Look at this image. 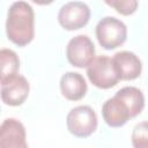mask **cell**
Masks as SVG:
<instances>
[{
	"instance_id": "6",
	"label": "cell",
	"mask_w": 148,
	"mask_h": 148,
	"mask_svg": "<svg viewBox=\"0 0 148 148\" xmlns=\"http://www.w3.org/2000/svg\"><path fill=\"white\" fill-rule=\"evenodd\" d=\"M66 57L72 66L77 68L87 67L95 57V45L87 35H77L68 42Z\"/></svg>"
},
{
	"instance_id": "5",
	"label": "cell",
	"mask_w": 148,
	"mask_h": 148,
	"mask_svg": "<svg viewBox=\"0 0 148 148\" xmlns=\"http://www.w3.org/2000/svg\"><path fill=\"white\" fill-rule=\"evenodd\" d=\"M90 18V8L81 1H71L65 3L59 13V24L65 30H77L87 25Z\"/></svg>"
},
{
	"instance_id": "4",
	"label": "cell",
	"mask_w": 148,
	"mask_h": 148,
	"mask_svg": "<svg viewBox=\"0 0 148 148\" xmlns=\"http://www.w3.org/2000/svg\"><path fill=\"white\" fill-rule=\"evenodd\" d=\"M96 112L88 105H79L73 108L66 118L67 130L77 138H87L97 128Z\"/></svg>"
},
{
	"instance_id": "10",
	"label": "cell",
	"mask_w": 148,
	"mask_h": 148,
	"mask_svg": "<svg viewBox=\"0 0 148 148\" xmlns=\"http://www.w3.org/2000/svg\"><path fill=\"white\" fill-rule=\"evenodd\" d=\"M102 116L110 127H121L131 119L126 103L117 95L104 102L102 106Z\"/></svg>"
},
{
	"instance_id": "3",
	"label": "cell",
	"mask_w": 148,
	"mask_h": 148,
	"mask_svg": "<svg viewBox=\"0 0 148 148\" xmlns=\"http://www.w3.org/2000/svg\"><path fill=\"white\" fill-rule=\"evenodd\" d=\"M87 75L89 81L101 89L112 88L119 81L113 61L106 56L94 57L87 66Z\"/></svg>"
},
{
	"instance_id": "2",
	"label": "cell",
	"mask_w": 148,
	"mask_h": 148,
	"mask_svg": "<svg viewBox=\"0 0 148 148\" xmlns=\"http://www.w3.org/2000/svg\"><path fill=\"white\" fill-rule=\"evenodd\" d=\"M96 37L102 47L105 50H114L125 43L127 38V28L123 21L112 16H106L97 23Z\"/></svg>"
},
{
	"instance_id": "13",
	"label": "cell",
	"mask_w": 148,
	"mask_h": 148,
	"mask_svg": "<svg viewBox=\"0 0 148 148\" xmlns=\"http://www.w3.org/2000/svg\"><path fill=\"white\" fill-rule=\"evenodd\" d=\"M20 59L15 51L0 49V84L5 83L18 73Z\"/></svg>"
},
{
	"instance_id": "14",
	"label": "cell",
	"mask_w": 148,
	"mask_h": 148,
	"mask_svg": "<svg viewBox=\"0 0 148 148\" xmlns=\"http://www.w3.org/2000/svg\"><path fill=\"white\" fill-rule=\"evenodd\" d=\"M104 2L124 16L134 14L139 6V0H104Z\"/></svg>"
},
{
	"instance_id": "16",
	"label": "cell",
	"mask_w": 148,
	"mask_h": 148,
	"mask_svg": "<svg viewBox=\"0 0 148 148\" xmlns=\"http://www.w3.org/2000/svg\"><path fill=\"white\" fill-rule=\"evenodd\" d=\"M32 2L37 3V5H40V6H46V5H50L52 3L54 0H31Z\"/></svg>"
},
{
	"instance_id": "7",
	"label": "cell",
	"mask_w": 148,
	"mask_h": 148,
	"mask_svg": "<svg viewBox=\"0 0 148 148\" xmlns=\"http://www.w3.org/2000/svg\"><path fill=\"white\" fill-rule=\"evenodd\" d=\"M30 86L27 79L16 74L8 81L1 84L0 96L5 104L10 106H18L25 102L29 96Z\"/></svg>"
},
{
	"instance_id": "8",
	"label": "cell",
	"mask_w": 148,
	"mask_h": 148,
	"mask_svg": "<svg viewBox=\"0 0 148 148\" xmlns=\"http://www.w3.org/2000/svg\"><path fill=\"white\" fill-rule=\"evenodd\" d=\"M27 133L23 124L7 118L0 125V148H27Z\"/></svg>"
},
{
	"instance_id": "9",
	"label": "cell",
	"mask_w": 148,
	"mask_h": 148,
	"mask_svg": "<svg viewBox=\"0 0 148 148\" xmlns=\"http://www.w3.org/2000/svg\"><path fill=\"white\" fill-rule=\"evenodd\" d=\"M116 72L119 80L131 81L140 76L142 71V62L139 57L130 51L117 52L112 58Z\"/></svg>"
},
{
	"instance_id": "12",
	"label": "cell",
	"mask_w": 148,
	"mask_h": 148,
	"mask_svg": "<svg viewBox=\"0 0 148 148\" xmlns=\"http://www.w3.org/2000/svg\"><path fill=\"white\" fill-rule=\"evenodd\" d=\"M116 95L120 97L130 110L131 118H135L141 113L145 108V97L142 91L135 87H124L119 89Z\"/></svg>"
},
{
	"instance_id": "11",
	"label": "cell",
	"mask_w": 148,
	"mask_h": 148,
	"mask_svg": "<svg viewBox=\"0 0 148 148\" xmlns=\"http://www.w3.org/2000/svg\"><path fill=\"white\" fill-rule=\"evenodd\" d=\"M60 91L68 101H79L87 92V82L84 77L76 72H67L60 79Z\"/></svg>"
},
{
	"instance_id": "1",
	"label": "cell",
	"mask_w": 148,
	"mask_h": 148,
	"mask_svg": "<svg viewBox=\"0 0 148 148\" xmlns=\"http://www.w3.org/2000/svg\"><path fill=\"white\" fill-rule=\"evenodd\" d=\"M6 34L8 39L17 45L25 46L35 37V13L25 1L12 3L7 13Z\"/></svg>"
},
{
	"instance_id": "15",
	"label": "cell",
	"mask_w": 148,
	"mask_h": 148,
	"mask_svg": "<svg viewBox=\"0 0 148 148\" xmlns=\"http://www.w3.org/2000/svg\"><path fill=\"white\" fill-rule=\"evenodd\" d=\"M132 143L135 148H146L148 146L147 121H141L134 127L132 132Z\"/></svg>"
}]
</instances>
